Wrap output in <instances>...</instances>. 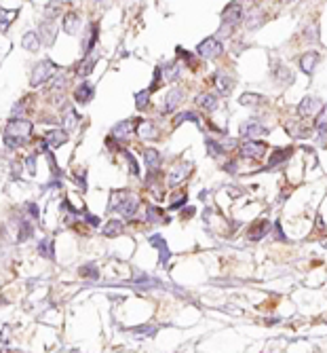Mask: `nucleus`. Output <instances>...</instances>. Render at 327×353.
Masks as SVG:
<instances>
[{
    "label": "nucleus",
    "instance_id": "obj_1",
    "mask_svg": "<svg viewBox=\"0 0 327 353\" xmlns=\"http://www.w3.org/2000/svg\"><path fill=\"white\" fill-rule=\"evenodd\" d=\"M32 136V123L26 119H15L11 121L4 129V142L9 148H19L23 146Z\"/></svg>",
    "mask_w": 327,
    "mask_h": 353
},
{
    "label": "nucleus",
    "instance_id": "obj_16",
    "mask_svg": "<svg viewBox=\"0 0 327 353\" xmlns=\"http://www.w3.org/2000/svg\"><path fill=\"white\" fill-rule=\"evenodd\" d=\"M133 134V121H122V123L112 127V138L116 140H127Z\"/></svg>",
    "mask_w": 327,
    "mask_h": 353
},
{
    "label": "nucleus",
    "instance_id": "obj_23",
    "mask_svg": "<svg viewBox=\"0 0 327 353\" xmlns=\"http://www.w3.org/2000/svg\"><path fill=\"white\" fill-rule=\"evenodd\" d=\"M274 78H277L279 83H291V80H294V74L289 72L287 66L277 63V66H274Z\"/></svg>",
    "mask_w": 327,
    "mask_h": 353
},
{
    "label": "nucleus",
    "instance_id": "obj_19",
    "mask_svg": "<svg viewBox=\"0 0 327 353\" xmlns=\"http://www.w3.org/2000/svg\"><path fill=\"white\" fill-rule=\"evenodd\" d=\"M266 233H268V220H266V218H262V220H258L255 224H251L249 230H247L249 239H253V241H258L260 237H264Z\"/></svg>",
    "mask_w": 327,
    "mask_h": 353
},
{
    "label": "nucleus",
    "instance_id": "obj_21",
    "mask_svg": "<svg viewBox=\"0 0 327 353\" xmlns=\"http://www.w3.org/2000/svg\"><path fill=\"white\" fill-rule=\"evenodd\" d=\"M215 85H218V89L222 91V93H230L232 89H235V80H232L230 77H226V74H222V72H218L215 74Z\"/></svg>",
    "mask_w": 327,
    "mask_h": 353
},
{
    "label": "nucleus",
    "instance_id": "obj_32",
    "mask_svg": "<svg viewBox=\"0 0 327 353\" xmlns=\"http://www.w3.org/2000/svg\"><path fill=\"white\" fill-rule=\"evenodd\" d=\"M122 154H125V159H127V165H129V171L133 173V176H137L139 173V167H137V161H135V157L129 153V150H122Z\"/></svg>",
    "mask_w": 327,
    "mask_h": 353
},
{
    "label": "nucleus",
    "instance_id": "obj_11",
    "mask_svg": "<svg viewBox=\"0 0 327 353\" xmlns=\"http://www.w3.org/2000/svg\"><path fill=\"white\" fill-rule=\"evenodd\" d=\"M268 134V127H264L258 121H245L241 125V136L245 138H255V136H264Z\"/></svg>",
    "mask_w": 327,
    "mask_h": 353
},
{
    "label": "nucleus",
    "instance_id": "obj_24",
    "mask_svg": "<svg viewBox=\"0 0 327 353\" xmlns=\"http://www.w3.org/2000/svg\"><path fill=\"white\" fill-rule=\"evenodd\" d=\"M135 134H139L142 138H156V127L152 123H148V121H142Z\"/></svg>",
    "mask_w": 327,
    "mask_h": 353
},
{
    "label": "nucleus",
    "instance_id": "obj_43",
    "mask_svg": "<svg viewBox=\"0 0 327 353\" xmlns=\"http://www.w3.org/2000/svg\"><path fill=\"white\" fill-rule=\"evenodd\" d=\"M83 275H87V277H95L97 275V271H95V267H85L83 271H80Z\"/></svg>",
    "mask_w": 327,
    "mask_h": 353
},
{
    "label": "nucleus",
    "instance_id": "obj_29",
    "mask_svg": "<svg viewBox=\"0 0 327 353\" xmlns=\"http://www.w3.org/2000/svg\"><path fill=\"white\" fill-rule=\"evenodd\" d=\"M161 72L165 74L167 80H173L175 77H178V72H179V66H178V63H165V66H161Z\"/></svg>",
    "mask_w": 327,
    "mask_h": 353
},
{
    "label": "nucleus",
    "instance_id": "obj_37",
    "mask_svg": "<svg viewBox=\"0 0 327 353\" xmlns=\"http://www.w3.org/2000/svg\"><path fill=\"white\" fill-rule=\"evenodd\" d=\"M146 216H148L150 220H159V218H163V210H159V207H154V205H148Z\"/></svg>",
    "mask_w": 327,
    "mask_h": 353
},
{
    "label": "nucleus",
    "instance_id": "obj_17",
    "mask_svg": "<svg viewBox=\"0 0 327 353\" xmlns=\"http://www.w3.org/2000/svg\"><path fill=\"white\" fill-rule=\"evenodd\" d=\"M80 30V15L78 13H66L63 15V32L76 34Z\"/></svg>",
    "mask_w": 327,
    "mask_h": 353
},
{
    "label": "nucleus",
    "instance_id": "obj_4",
    "mask_svg": "<svg viewBox=\"0 0 327 353\" xmlns=\"http://www.w3.org/2000/svg\"><path fill=\"white\" fill-rule=\"evenodd\" d=\"M196 53L205 60H213V57L222 55V40L220 38H205L201 45L196 47Z\"/></svg>",
    "mask_w": 327,
    "mask_h": 353
},
{
    "label": "nucleus",
    "instance_id": "obj_18",
    "mask_svg": "<svg viewBox=\"0 0 327 353\" xmlns=\"http://www.w3.org/2000/svg\"><path fill=\"white\" fill-rule=\"evenodd\" d=\"M218 97H215L213 93H201V95H196V106L198 108H203V110H207V112H211V110H215L218 108Z\"/></svg>",
    "mask_w": 327,
    "mask_h": 353
},
{
    "label": "nucleus",
    "instance_id": "obj_42",
    "mask_svg": "<svg viewBox=\"0 0 327 353\" xmlns=\"http://www.w3.org/2000/svg\"><path fill=\"white\" fill-rule=\"evenodd\" d=\"M186 203V195L182 193V195H175V199H173V203H171V207L175 210V207H179V205H184Z\"/></svg>",
    "mask_w": 327,
    "mask_h": 353
},
{
    "label": "nucleus",
    "instance_id": "obj_25",
    "mask_svg": "<svg viewBox=\"0 0 327 353\" xmlns=\"http://www.w3.org/2000/svg\"><path fill=\"white\" fill-rule=\"evenodd\" d=\"M61 125H63V131H72L74 127L78 125V114L74 112V110H68V114L63 117V123Z\"/></svg>",
    "mask_w": 327,
    "mask_h": 353
},
{
    "label": "nucleus",
    "instance_id": "obj_26",
    "mask_svg": "<svg viewBox=\"0 0 327 353\" xmlns=\"http://www.w3.org/2000/svg\"><path fill=\"white\" fill-rule=\"evenodd\" d=\"M122 233V222L120 220H110V222L106 224V229H104V235L108 237H116Z\"/></svg>",
    "mask_w": 327,
    "mask_h": 353
},
{
    "label": "nucleus",
    "instance_id": "obj_7",
    "mask_svg": "<svg viewBox=\"0 0 327 353\" xmlns=\"http://www.w3.org/2000/svg\"><path fill=\"white\" fill-rule=\"evenodd\" d=\"M190 171H192V165L190 163L175 165L173 169H171V173H169V184H171V186H178V184H182L186 178L190 176Z\"/></svg>",
    "mask_w": 327,
    "mask_h": 353
},
{
    "label": "nucleus",
    "instance_id": "obj_15",
    "mask_svg": "<svg viewBox=\"0 0 327 353\" xmlns=\"http://www.w3.org/2000/svg\"><path fill=\"white\" fill-rule=\"evenodd\" d=\"M66 140H68V136L63 134L61 129H51V131H46V134H45V142H46V146H49V148L61 146Z\"/></svg>",
    "mask_w": 327,
    "mask_h": 353
},
{
    "label": "nucleus",
    "instance_id": "obj_28",
    "mask_svg": "<svg viewBox=\"0 0 327 353\" xmlns=\"http://www.w3.org/2000/svg\"><path fill=\"white\" fill-rule=\"evenodd\" d=\"M285 129H287L294 138H308V136H311V134H308V129L300 127L297 123H287V125H285Z\"/></svg>",
    "mask_w": 327,
    "mask_h": 353
},
{
    "label": "nucleus",
    "instance_id": "obj_14",
    "mask_svg": "<svg viewBox=\"0 0 327 353\" xmlns=\"http://www.w3.org/2000/svg\"><path fill=\"white\" fill-rule=\"evenodd\" d=\"M291 154H294V148L291 146H287V148H277L274 153L270 154V159H268V167H277L279 163H283V161H287Z\"/></svg>",
    "mask_w": 327,
    "mask_h": 353
},
{
    "label": "nucleus",
    "instance_id": "obj_9",
    "mask_svg": "<svg viewBox=\"0 0 327 353\" xmlns=\"http://www.w3.org/2000/svg\"><path fill=\"white\" fill-rule=\"evenodd\" d=\"M144 159H146V167H148L150 176L159 173V167H161V153L156 148H146L144 150Z\"/></svg>",
    "mask_w": 327,
    "mask_h": 353
},
{
    "label": "nucleus",
    "instance_id": "obj_3",
    "mask_svg": "<svg viewBox=\"0 0 327 353\" xmlns=\"http://www.w3.org/2000/svg\"><path fill=\"white\" fill-rule=\"evenodd\" d=\"M55 74V63L51 60H43L40 63H36V68L32 70V77H30V85L32 87H40L43 83H46L51 77Z\"/></svg>",
    "mask_w": 327,
    "mask_h": 353
},
{
    "label": "nucleus",
    "instance_id": "obj_44",
    "mask_svg": "<svg viewBox=\"0 0 327 353\" xmlns=\"http://www.w3.org/2000/svg\"><path fill=\"white\" fill-rule=\"evenodd\" d=\"M306 38H311V40L319 38V34H314V28H308V34H306Z\"/></svg>",
    "mask_w": 327,
    "mask_h": 353
},
{
    "label": "nucleus",
    "instance_id": "obj_5",
    "mask_svg": "<svg viewBox=\"0 0 327 353\" xmlns=\"http://www.w3.org/2000/svg\"><path fill=\"white\" fill-rule=\"evenodd\" d=\"M238 150H241V157H245V159H262L266 154L268 146L264 142L249 140V142H243L241 146H238Z\"/></svg>",
    "mask_w": 327,
    "mask_h": 353
},
{
    "label": "nucleus",
    "instance_id": "obj_34",
    "mask_svg": "<svg viewBox=\"0 0 327 353\" xmlns=\"http://www.w3.org/2000/svg\"><path fill=\"white\" fill-rule=\"evenodd\" d=\"M97 40V26H91V32H89V38L85 40V53H89L93 49V45H95Z\"/></svg>",
    "mask_w": 327,
    "mask_h": 353
},
{
    "label": "nucleus",
    "instance_id": "obj_41",
    "mask_svg": "<svg viewBox=\"0 0 327 353\" xmlns=\"http://www.w3.org/2000/svg\"><path fill=\"white\" fill-rule=\"evenodd\" d=\"M40 252H43L45 256L53 258V252H51V241H43V246H40Z\"/></svg>",
    "mask_w": 327,
    "mask_h": 353
},
{
    "label": "nucleus",
    "instance_id": "obj_33",
    "mask_svg": "<svg viewBox=\"0 0 327 353\" xmlns=\"http://www.w3.org/2000/svg\"><path fill=\"white\" fill-rule=\"evenodd\" d=\"M314 125L319 127V129H323V127H327V104L325 106H321L317 119H314Z\"/></svg>",
    "mask_w": 327,
    "mask_h": 353
},
{
    "label": "nucleus",
    "instance_id": "obj_20",
    "mask_svg": "<svg viewBox=\"0 0 327 353\" xmlns=\"http://www.w3.org/2000/svg\"><path fill=\"white\" fill-rule=\"evenodd\" d=\"M93 91H95V89H93L91 83H80L78 89H76V93H74V97H76L78 104H87V102L93 100Z\"/></svg>",
    "mask_w": 327,
    "mask_h": 353
},
{
    "label": "nucleus",
    "instance_id": "obj_36",
    "mask_svg": "<svg viewBox=\"0 0 327 353\" xmlns=\"http://www.w3.org/2000/svg\"><path fill=\"white\" fill-rule=\"evenodd\" d=\"M207 148H209V154H211V157H220V154L224 153L220 146V142H213V140H207Z\"/></svg>",
    "mask_w": 327,
    "mask_h": 353
},
{
    "label": "nucleus",
    "instance_id": "obj_31",
    "mask_svg": "<svg viewBox=\"0 0 327 353\" xmlns=\"http://www.w3.org/2000/svg\"><path fill=\"white\" fill-rule=\"evenodd\" d=\"M260 102H262V95H258V93H243L241 95L243 106H258Z\"/></svg>",
    "mask_w": 327,
    "mask_h": 353
},
{
    "label": "nucleus",
    "instance_id": "obj_8",
    "mask_svg": "<svg viewBox=\"0 0 327 353\" xmlns=\"http://www.w3.org/2000/svg\"><path fill=\"white\" fill-rule=\"evenodd\" d=\"M319 108H321V102L317 97H304V100L300 102V106H297V114H300V119H306V117L317 114Z\"/></svg>",
    "mask_w": 327,
    "mask_h": 353
},
{
    "label": "nucleus",
    "instance_id": "obj_40",
    "mask_svg": "<svg viewBox=\"0 0 327 353\" xmlns=\"http://www.w3.org/2000/svg\"><path fill=\"white\" fill-rule=\"evenodd\" d=\"M26 167H28V171H30V176H34V171H36V157H28L26 159Z\"/></svg>",
    "mask_w": 327,
    "mask_h": 353
},
{
    "label": "nucleus",
    "instance_id": "obj_27",
    "mask_svg": "<svg viewBox=\"0 0 327 353\" xmlns=\"http://www.w3.org/2000/svg\"><path fill=\"white\" fill-rule=\"evenodd\" d=\"M186 121H192V123H201V117H198L196 112H179L178 117H175V121H173V125L178 127V125H182V123H186Z\"/></svg>",
    "mask_w": 327,
    "mask_h": 353
},
{
    "label": "nucleus",
    "instance_id": "obj_6",
    "mask_svg": "<svg viewBox=\"0 0 327 353\" xmlns=\"http://www.w3.org/2000/svg\"><path fill=\"white\" fill-rule=\"evenodd\" d=\"M241 19H243V7L238 2H230L228 7L224 9V13H222V24L224 26L235 28Z\"/></svg>",
    "mask_w": 327,
    "mask_h": 353
},
{
    "label": "nucleus",
    "instance_id": "obj_39",
    "mask_svg": "<svg viewBox=\"0 0 327 353\" xmlns=\"http://www.w3.org/2000/svg\"><path fill=\"white\" fill-rule=\"evenodd\" d=\"M178 55H179V57H184V60H186V63H188L190 68H196V61H194V57H192L190 53H186V51H184L182 47L178 49Z\"/></svg>",
    "mask_w": 327,
    "mask_h": 353
},
{
    "label": "nucleus",
    "instance_id": "obj_38",
    "mask_svg": "<svg viewBox=\"0 0 327 353\" xmlns=\"http://www.w3.org/2000/svg\"><path fill=\"white\" fill-rule=\"evenodd\" d=\"M93 63H95V60H93V57H91V60H85L83 61V68H78V74H83V77H85V74L93 72Z\"/></svg>",
    "mask_w": 327,
    "mask_h": 353
},
{
    "label": "nucleus",
    "instance_id": "obj_12",
    "mask_svg": "<svg viewBox=\"0 0 327 353\" xmlns=\"http://www.w3.org/2000/svg\"><path fill=\"white\" fill-rule=\"evenodd\" d=\"M182 100H184V91H179V89H171L167 93V97H165V102H163V112H173L175 108L182 104Z\"/></svg>",
    "mask_w": 327,
    "mask_h": 353
},
{
    "label": "nucleus",
    "instance_id": "obj_45",
    "mask_svg": "<svg viewBox=\"0 0 327 353\" xmlns=\"http://www.w3.org/2000/svg\"><path fill=\"white\" fill-rule=\"evenodd\" d=\"M87 220H89V224H93V227L99 224V218H95V216H87Z\"/></svg>",
    "mask_w": 327,
    "mask_h": 353
},
{
    "label": "nucleus",
    "instance_id": "obj_2",
    "mask_svg": "<svg viewBox=\"0 0 327 353\" xmlns=\"http://www.w3.org/2000/svg\"><path fill=\"white\" fill-rule=\"evenodd\" d=\"M137 205H139L137 197L129 195L127 190H116V193H112V203H110V210H114V212L122 214V216L131 218L133 214L137 212Z\"/></svg>",
    "mask_w": 327,
    "mask_h": 353
},
{
    "label": "nucleus",
    "instance_id": "obj_13",
    "mask_svg": "<svg viewBox=\"0 0 327 353\" xmlns=\"http://www.w3.org/2000/svg\"><path fill=\"white\" fill-rule=\"evenodd\" d=\"M319 63V53L317 51H308V53H304L300 57V68H302V72H306V74H312V70H314V66Z\"/></svg>",
    "mask_w": 327,
    "mask_h": 353
},
{
    "label": "nucleus",
    "instance_id": "obj_30",
    "mask_svg": "<svg viewBox=\"0 0 327 353\" xmlns=\"http://www.w3.org/2000/svg\"><path fill=\"white\" fill-rule=\"evenodd\" d=\"M148 102H150V91L148 89L139 91V93L135 95V106H137V110H144L146 106H148Z\"/></svg>",
    "mask_w": 327,
    "mask_h": 353
},
{
    "label": "nucleus",
    "instance_id": "obj_22",
    "mask_svg": "<svg viewBox=\"0 0 327 353\" xmlns=\"http://www.w3.org/2000/svg\"><path fill=\"white\" fill-rule=\"evenodd\" d=\"M21 45H23V49H28V51H38V47H40V38H38V34H36V32H28V34H23Z\"/></svg>",
    "mask_w": 327,
    "mask_h": 353
},
{
    "label": "nucleus",
    "instance_id": "obj_35",
    "mask_svg": "<svg viewBox=\"0 0 327 353\" xmlns=\"http://www.w3.org/2000/svg\"><path fill=\"white\" fill-rule=\"evenodd\" d=\"M17 17V11H4V9H0V24L2 26H9L11 21H13Z\"/></svg>",
    "mask_w": 327,
    "mask_h": 353
},
{
    "label": "nucleus",
    "instance_id": "obj_10",
    "mask_svg": "<svg viewBox=\"0 0 327 353\" xmlns=\"http://www.w3.org/2000/svg\"><path fill=\"white\" fill-rule=\"evenodd\" d=\"M55 36H57V26H55L51 19L43 21V24H40V34H38L40 43H45V45H53V43H55Z\"/></svg>",
    "mask_w": 327,
    "mask_h": 353
}]
</instances>
